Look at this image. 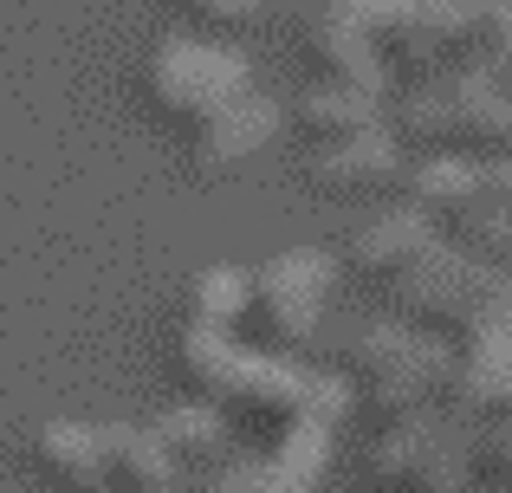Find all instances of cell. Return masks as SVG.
Masks as SVG:
<instances>
[{"mask_svg":"<svg viewBox=\"0 0 512 493\" xmlns=\"http://www.w3.org/2000/svg\"><path fill=\"white\" fill-rule=\"evenodd\" d=\"M240 312H247V266H208V273H195V286H188V325L240 338Z\"/></svg>","mask_w":512,"mask_h":493,"instance_id":"cell-18","label":"cell"},{"mask_svg":"<svg viewBox=\"0 0 512 493\" xmlns=\"http://www.w3.org/2000/svg\"><path fill=\"white\" fill-rule=\"evenodd\" d=\"M331 292H338V260L318 247H286L260 260L247 273V312H240V331L253 338L247 351H305L331 312Z\"/></svg>","mask_w":512,"mask_h":493,"instance_id":"cell-3","label":"cell"},{"mask_svg":"<svg viewBox=\"0 0 512 493\" xmlns=\"http://www.w3.org/2000/svg\"><path fill=\"white\" fill-rule=\"evenodd\" d=\"M448 247L467 253L474 266H487V273H506L512 279V208L474 202L461 221H448Z\"/></svg>","mask_w":512,"mask_h":493,"instance_id":"cell-17","label":"cell"},{"mask_svg":"<svg viewBox=\"0 0 512 493\" xmlns=\"http://www.w3.org/2000/svg\"><path fill=\"white\" fill-rule=\"evenodd\" d=\"M493 85L512 98V0H493V20H487V46H480V65Z\"/></svg>","mask_w":512,"mask_h":493,"instance_id":"cell-22","label":"cell"},{"mask_svg":"<svg viewBox=\"0 0 512 493\" xmlns=\"http://www.w3.org/2000/svg\"><path fill=\"white\" fill-rule=\"evenodd\" d=\"M175 7L195 13L201 39H208V33H247V26L266 13V0H175Z\"/></svg>","mask_w":512,"mask_h":493,"instance_id":"cell-21","label":"cell"},{"mask_svg":"<svg viewBox=\"0 0 512 493\" xmlns=\"http://www.w3.org/2000/svg\"><path fill=\"white\" fill-rule=\"evenodd\" d=\"M325 461H331V429L299 422V429L273 435L260 455H234L227 468L201 474L188 493H318Z\"/></svg>","mask_w":512,"mask_h":493,"instance_id":"cell-6","label":"cell"},{"mask_svg":"<svg viewBox=\"0 0 512 493\" xmlns=\"http://www.w3.org/2000/svg\"><path fill=\"white\" fill-rule=\"evenodd\" d=\"M474 202H487V176L467 156H422V163H402V208L422 221H461Z\"/></svg>","mask_w":512,"mask_h":493,"instance_id":"cell-13","label":"cell"},{"mask_svg":"<svg viewBox=\"0 0 512 493\" xmlns=\"http://www.w3.org/2000/svg\"><path fill=\"white\" fill-rule=\"evenodd\" d=\"M150 429H156V442L169 448V461L182 468V481H188V474L201 481V474H214V468L234 461V429H227V416L208 409V403H195V396L175 403V409H163Z\"/></svg>","mask_w":512,"mask_h":493,"instance_id":"cell-14","label":"cell"},{"mask_svg":"<svg viewBox=\"0 0 512 493\" xmlns=\"http://www.w3.org/2000/svg\"><path fill=\"white\" fill-rule=\"evenodd\" d=\"M111 493H188L182 468H175L169 448L156 442V429L111 422Z\"/></svg>","mask_w":512,"mask_h":493,"instance_id":"cell-16","label":"cell"},{"mask_svg":"<svg viewBox=\"0 0 512 493\" xmlns=\"http://www.w3.org/2000/svg\"><path fill=\"white\" fill-rule=\"evenodd\" d=\"M467 474L512 487V422H480V429L467 435Z\"/></svg>","mask_w":512,"mask_h":493,"instance_id":"cell-20","label":"cell"},{"mask_svg":"<svg viewBox=\"0 0 512 493\" xmlns=\"http://www.w3.org/2000/svg\"><path fill=\"white\" fill-rule=\"evenodd\" d=\"M279 124H286V111H279L273 98H260V91H247V98L227 104L208 130L188 137V156H195V169H208V176H234V169L253 163V156L273 150Z\"/></svg>","mask_w":512,"mask_h":493,"instance_id":"cell-8","label":"cell"},{"mask_svg":"<svg viewBox=\"0 0 512 493\" xmlns=\"http://www.w3.org/2000/svg\"><path fill=\"white\" fill-rule=\"evenodd\" d=\"M363 481L370 493H467V442H454L435 416L376 429L363 448Z\"/></svg>","mask_w":512,"mask_h":493,"instance_id":"cell-5","label":"cell"},{"mask_svg":"<svg viewBox=\"0 0 512 493\" xmlns=\"http://www.w3.org/2000/svg\"><path fill=\"white\" fill-rule=\"evenodd\" d=\"M480 176H487V202L512 208V156L506 163H480Z\"/></svg>","mask_w":512,"mask_h":493,"instance_id":"cell-23","label":"cell"},{"mask_svg":"<svg viewBox=\"0 0 512 493\" xmlns=\"http://www.w3.org/2000/svg\"><path fill=\"white\" fill-rule=\"evenodd\" d=\"M305 176H312V189H318V195L357 202V195L402 189V150L389 143V130H363V137L338 143V150H318Z\"/></svg>","mask_w":512,"mask_h":493,"instance_id":"cell-11","label":"cell"},{"mask_svg":"<svg viewBox=\"0 0 512 493\" xmlns=\"http://www.w3.org/2000/svg\"><path fill=\"white\" fill-rule=\"evenodd\" d=\"M253 91V65L240 59L234 46L221 39H201V33H175L150 52L143 65V98H150L156 117H169L175 130H208L227 104H240Z\"/></svg>","mask_w":512,"mask_h":493,"instance_id":"cell-4","label":"cell"},{"mask_svg":"<svg viewBox=\"0 0 512 493\" xmlns=\"http://www.w3.org/2000/svg\"><path fill=\"white\" fill-rule=\"evenodd\" d=\"M448 117H454V156H467V163H506L512 156V98L487 72L448 78Z\"/></svg>","mask_w":512,"mask_h":493,"instance_id":"cell-9","label":"cell"},{"mask_svg":"<svg viewBox=\"0 0 512 493\" xmlns=\"http://www.w3.org/2000/svg\"><path fill=\"white\" fill-rule=\"evenodd\" d=\"M305 59H312L318 85H338V91H363V98H383L389 104V72L383 59H376V46L357 33V26H344L338 13H318L312 33H305Z\"/></svg>","mask_w":512,"mask_h":493,"instance_id":"cell-12","label":"cell"},{"mask_svg":"<svg viewBox=\"0 0 512 493\" xmlns=\"http://www.w3.org/2000/svg\"><path fill=\"white\" fill-rule=\"evenodd\" d=\"M441 247V228L409 208H383L376 221H363L357 241H350V273L357 279H376V286H396L409 266H422L428 253Z\"/></svg>","mask_w":512,"mask_h":493,"instance_id":"cell-10","label":"cell"},{"mask_svg":"<svg viewBox=\"0 0 512 493\" xmlns=\"http://www.w3.org/2000/svg\"><path fill=\"white\" fill-rule=\"evenodd\" d=\"M409 7H415V0H331L325 13H338L344 26H357V33L376 46V59H383V39L409 20Z\"/></svg>","mask_w":512,"mask_h":493,"instance_id":"cell-19","label":"cell"},{"mask_svg":"<svg viewBox=\"0 0 512 493\" xmlns=\"http://www.w3.org/2000/svg\"><path fill=\"white\" fill-rule=\"evenodd\" d=\"M286 124L299 130L318 150H338V143L363 137V130H383V98H363V91H338V85H305L299 104L286 111Z\"/></svg>","mask_w":512,"mask_h":493,"instance_id":"cell-15","label":"cell"},{"mask_svg":"<svg viewBox=\"0 0 512 493\" xmlns=\"http://www.w3.org/2000/svg\"><path fill=\"white\" fill-rule=\"evenodd\" d=\"M448 377H454V351L409 325H370L344 351V396L376 429L428 416V403L448 396Z\"/></svg>","mask_w":512,"mask_h":493,"instance_id":"cell-2","label":"cell"},{"mask_svg":"<svg viewBox=\"0 0 512 493\" xmlns=\"http://www.w3.org/2000/svg\"><path fill=\"white\" fill-rule=\"evenodd\" d=\"M389 299H396V325L448 344L454 357H493L512 344V279L474 266L448 241L422 266H409L389 286Z\"/></svg>","mask_w":512,"mask_h":493,"instance_id":"cell-1","label":"cell"},{"mask_svg":"<svg viewBox=\"0 0 512 493\" xmlns=\"http://www.w3.org/2000/svg\"><path fill=\"white\" fill-rule=\"evenodd\" d=\"M26 455L59 493H111V422L52 416L33 429Z\"/></svg>","mask_w":512,"mask_h":493,"instance_id":"cell-7","label":"cell"}]
</instances>
